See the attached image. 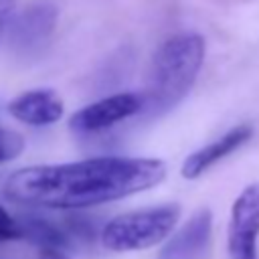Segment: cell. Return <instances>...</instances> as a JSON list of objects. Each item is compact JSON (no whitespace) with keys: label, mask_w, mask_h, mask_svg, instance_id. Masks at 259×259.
Instances as JSON below:
<instances>
[{"label":"cell","mask_w":259,"mask_h":259,"mask_svg":"<svg viewBox=\"0 0 259 259\" xmlns=\"http://www.w3.org/2000/svg\"><path fill=\"white\" fill-rule=\"evenodd\" d=\"M164 178L166 164L158 158L97 156L20 168L6 178L4 194L28 206L79 210L150 190Z\"/></svg>","instance_id":"cell-1"},{"label":"cell","mask_w":259,"mask_h":259,"mask_svg":"<svg viewBox=\"0 0 259 259\" xmlns=\"http://www.w3.org/2000/svg\"><path fill=\"white\" fill-rule=\"evenodd\" d=\"M204 53L206 45L198 32H178L166 38L152 59L144 111L164 115L174 109L192 89L202 69Z\"/></svg>","instance_id":"cell-2"},{"label":"cell","mask_w":259,"mask_h":259,"mask_svg":"<svg viewBox=\"0 0 259 259\" xmlns=\"http://www.w3.org/2000/svg\"><path fill=\"white\" fill-rule=\"evenodd\" d=\"M180 219V204L168 202L123 212L105 223L99 233L101 245L113 253L144 251L166 241Z\"/></svg>","instance_id":"cell-3"},{"label":"cell","mask_w":259,"mask_h":259,"mask_svg":"<svg viewBox=\"0 0 259 259\" xmlns=\"http://www.w3.org/2000/svg\"><path fill=\"white\" fill-rule=\"evenodd\" d=\"M259 239V182L247 184L231 206L227 229L229 259H257Z\"/></svg>","instance_id":"cell-4"},{"label":"cell","mask_w":259,"mask_h":259,"mask_svg":"<svg viewBox=\"0 0 259 259\" xmlns=\"http://www.w3.org/2000/svg\"><path fill=\"white\" fill-rule=\"evenodd\" d=\"M59 20V10L49 0L28 4L12 18L8 28V42L18 55H34L47 47Z\"/></svg>","instance_id":"cell-5"},{"label":"cell","mask_w":259,"mask_h":259,"mask_svg":"<svg viewBox=\"0 0 259 259\" xmlns=\"http://www.w3.org/2000/svg\"><path fill=\"white\" fill-rule=\"evenodd\" d=\"M142 109H144V95L123 91L97 99L75 111L69 119V127L77 134H97L140 113Z\"/></svg>","instance_id":"cell-6"},{"label":"cell","mask_w":259,"mask_h":259,"mask_svg":"<svg viewBox=\"0 0 259 259\" xmlns=\"http://www.w3.org/2000/svg\"><path fill=\"white\" fill-rule=\"evenodd\" d=\"M212 237V212L208 208H198L178 231H174L156 259H200Z\"/></svg>","instance_id":"cell-7"},{"label":"cell","mask_w":259,"mask_h":259,"mask_svg":"<svg viewBox=\"0 0 259 259\" xmlns=\"http://www.w3.org/2000/svg\"><path fill=\"white\" fill-rule=\"evenodd\" d=\"M251 138H253L251 125H235V127L227 130L221 138L208 142L206 146H202L196 152H192L190 156H186V160L182 162L180 174L186 180H196L206 170H210L217 162H221L223 158H227L235 150H239L243 144H247Z\"/></svg>","instance_id":"cell-8"},{"label":"cell","mask_w":259,"mask_h":259,"mask_svg":"<svg viewBox=\"0 0 259 259\" xmlns=\"http://www.w3.org/2000/svg\"><path fill=\"white\" fill-rule=\"evenodd\" d=\"M63 101L53 89H30L8 103V113L26 125H51L63 117Z\"/></svg>","instance_id":"cell-9"},{"label":"cell","mask_w":259,"mask_h":259,"mask_svg":"<svg viewBox=\"0 0 259 259\" xmlns=\"http://www.w3.org/2000/svg\"><path fill=\"white\" fill-rule=\"evenodd\" d=\"M22 239L36 245L40 251H63L71 247V235L67 227H61L42 217H20L18 219Z\"/></svg>","instance_id":"cell-10"},{"label":"cell","mask_w":259,"mask_h":259,"mask_svg":"<svg viewBox=\"0 0 259 259\" xmlns=\"http://www.w3.org/2000/svg\"><path fill=\"white\" fill-rule=\"evenodd\" d=\"M24 150V138L18 132L0 127V164L18 158Z\"/></svg>","instance_id":"cell-11"},{"label":"cell","mask_w":259,"mask_h":259,"mask_svg":"<svg viewBox=\"0 0 259 259\" xmlns=\"http://www.w3.org/2000/svg\"><path fill=\"white\" fill-rule=\"evenodd\" d=\"M16 239H22L18 219H14V217L0 204V243L16 241Z\"/></svg>","instance_id":"cell-12"},{"label":"cell","mask_w":259,"mask_h":259,"mask_svg":"<svg viewBox=\"0 0 259 259\" xmlns=\"http://www.w3.org/2000/svg\"><path fill=\"white\" fill-rule=\"evenodd\" d=\"M14 6H16V0H0V36L4 34L6 28H10Z\"/></svg>","instance_id":"cell-13"},{"label":"cell","mask_w":259,"mask_h":259,"mask_svg":"<svg viewBox=\"0 0 259 259\" xmlns=\"http://www.w3.org/2000/svg\"><path fill=\"white\" fill-rule=\"evenodd\" d=\"M36 259H69L63 251H40Z\"/></svg>","instance_id":"cell-14"}]
</instances>
